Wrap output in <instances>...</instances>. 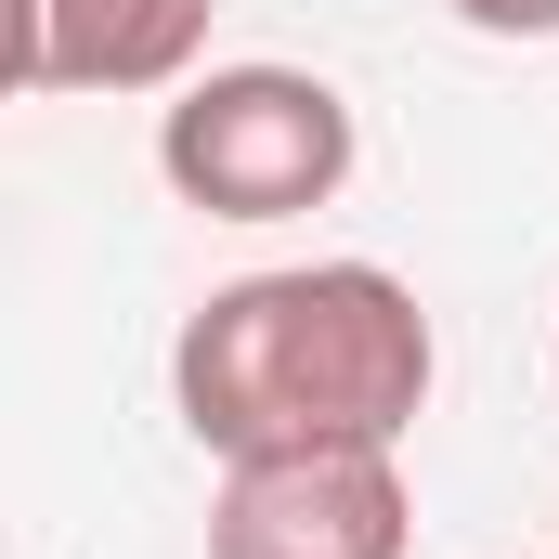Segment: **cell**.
Masks as SVG:
<instances>
[{"instance_id": "3", "label": "cell", "mask_w": 559, "mask_h": 559, "mask_svg": "<svg viewBox=\"0 0 559 559\" xmlns=\"http://www.w3.org/2000/svg\"><path fill=\"white\" fill-rule=\"evenodd\" d=\"M404 455H248L209 495V559H404Z\"/></svg>"}, {"instance_id": "1", "label": "cell", "mask_w": 559, "mask_h": 559, "mask_svg": "<svg viewBox=\"0 0 559 559\" xmlns=\"http://www.w3.org/2000/svg\"><path fill=\"white\" fill-rule=\"evenodd\" d=\"M442 338L417 286L378 261H299V274L209 286L169 338V404L182 429L248 468V455H404L429 417Z\"/></svg>"}, {"instance_id": "5", "label": "cell", "mask_w": 559, "mask_h": 559, "mask_svg": "<svg viewBox=\"0 0 559 559\" xmlns=\"http://www.w3.org/2000/svg\"><path fill=\"white\" fill-rule=\"evenodd\" d=\"M468 39H559V0H442Z\"/></svg>"}, {"instance_id": "2", "label": "cell", "mask_w": 559, "mask_h": 559, "mask_svg": "<svg viewBox=\"0 0 559 559\" xmlns=\"http://www.w3.org/2000/svg\"><path fill=\"white\" fill-rule=\"evenodd\" d=\"M156 169L209 222H299L352 182V105L312 66H195L156 105Z\"/></svg>"}, {"instance_id": "4", "label": "cell", "mask_w": 559, "mask_h": 559, "mask_svg": "<svg viewBox=\"0 0 559 559\" xmlns=\"http://www.w3.org/2000/svg\"><path fill=\"white\" fill-rule=\"evenodd\" d=\"M222 0H13V92H182Z\"/></svg>"}]
</instances>
